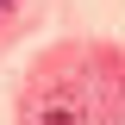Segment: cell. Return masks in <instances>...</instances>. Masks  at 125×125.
<instances>
[{"instance_id": "obj_1", "label": "cell", "mask_w": 125, "mask_h": 125, "mask_svg": "<svg viewBox=\"0 0 125 125\" xmlns=\"http://www.w3.org/2000/svg\"><path fill=\"white\" fill-rule=\"evenodd\" d=\"M44 125H81V119H75L69 106H50V113H44Z\"/></svg>"}, {"instance_id": "obj_2", "label": "cell", "mask_w": 125, "mask_h": 125, "mask_svg": "<svg viewBox=\"0 0 125 125\" xmlns=\"http://www.w3.org/2000/svg\"><path fill=\"white\" fill-rule=\"evenodd\" d=\"M0 6H6V0H0Z\"/></svg>"}]
</instances>
